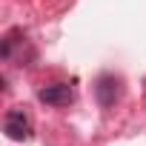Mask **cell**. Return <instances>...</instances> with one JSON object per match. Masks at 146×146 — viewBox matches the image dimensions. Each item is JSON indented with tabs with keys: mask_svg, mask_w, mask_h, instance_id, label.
I'll return each instance as SVG.
<instances>
[{
	"mask_svg": "<svg viewBox=\"0 0 146 146\" xmlns=\"http://www.w3.org/2000/svg\"><path fill=\"white\" fill-rule=\"evenodd\" d=\"M117 78L115 75H100L98 78V83H95V98H98V103L103 106V109H109V106H115V100H117Z\"/></svg>",
	"mask_w": 146,
	"mask_h": 146,
	"instance_id": "obj_2",
	"label": "cell"
},
{
	"mask_svg": "<svg viewBox=\"0 0 146 146\" xmlns=\"http://www.w3.org/2000/svg\"><path fill=\"white\" fill-rule=\"evenodd\" d=\"M37 98L46 106H66V103H72V89L63 83H54V86H43L37 92Z\"/></svg>",
	"mask_w": 146,
	"mask_h": 146,
	"instance_id": "obj_3",
	"label": "cell"
},
{
	"mask_svg": "<svg viewBox=\"0 0 146 146\" xmlns=\"http://www.w3.org/2000/svg\"><path fill=\"white\" fill-rule=\"evenodd\" d=\"M3 132H6V137H12V140H29V137H32V123H29L26 112H23V109L6 112V117H3Z\"/></svg>",
	"mask_w": 146,
	"mask_h": 146,
	"instance_id": "obj_1",
	"label": "cell"
}]
</instances>
